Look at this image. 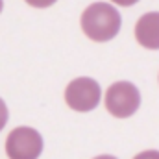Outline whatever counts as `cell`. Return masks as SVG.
Instances as JSON below:
<instances>
[{
  "instance_id": "6da1fadb",
  "label": "cell",
  "mask_w": 159,
  "mask_h": 159,
  "mask_svg": "<svg viewBox=\"0 0 159 159\" xmlns=\"http://www.w3.org/2000/svg\"><path fill=\"white\" fill-rule=\"evenodd\" d=\"M83 34L94 43H107L115 39L122 26L119 9L107 2H94L85 7L80 19Z\"/></svg>"
},
{
  "instance_id": "7a4b0ae2",
  "label": "cell",
  "mask_w": 159,
  "mask_h": 159,
  "mask_svg": "<svg viewBox=\"0 0 159 159\" xmlns=\"http://www.w3.org/2000/svg\"><path fill=\"white\" fill-rule=\"evenodd\" d=\"M141 107V93L131 81H115L106 93V109L115 119H128Z\"/></svg>"
},
{
  "instance_id": "3957f363",
  "label": "cell",
  "mask_w": 159,
  "mask_h": 159,
  "mask_svg": "<svg viewBox=\"0 0 159 159\" xmlns=\"http://www.w3.org/2000/svg\"><path fill=\"white\" fill-rule=\"evenodd\" d=\"M43 152V137L30 126H19L6 139V154L9 159H37Z\"/></svg>"
},
{
  "instance_id": "277c9868",
  "label": "cell",
  "mask_w": 159,
  "mask_h": 159,
  "mask_svg": "<svg viewBox=\"0 0 159 159\" xmlns=\"http://www.w3.org/2000/svg\"><path fill=\"white\" fill-rule=\"evenodd\" d=\"M102 98L100 83L93 78H74L65 89V102L70 109L78 113H87L98 107Z\"/></svg>"
},
{
  "instance_id": "5b68a950",
  "label": "cell",
  "mask_w": 159,
  "mask_h": 159,
  "mask_svg": "<svg viewBox=\"0 0 159 159\" xmlns=\"http://www.w3.org/2000/svg\"><path fill=\"white\" fill-rule=\"evenodd\" d=\"M135 39L146 50H159V11H148L137 20Z\"/></svg>"
},
{
  "instance_id": "8992f818",
  "label": "cell",
  "mask_w": 159,
  "mask_h": 159,
  "mask_svg": "<svg viewBox=\"0 0 159 159\" xmlns=\"http://www.w3.org/2000/svg\"><path fill=\"white\" fill-rule=\"evenodd\" d=\"M7 119H9V111H7V106L6 102L0 98V131L4 129V126L7 124Z\"/></svg>"
},
{
  "instance_id": "52a82bcc",
  "label": "cell",
  "mask_w": 159,
  "mask_h": 159,
  "mask_svg": "<svg viewBox=\"0 0 159 159\" xmlns=\"http://www.w3.org/2000/svg\"><path fill=\"white\" fill-rule=\"evenodd\" d=\"M57 0H26V4L28 6H32V7H37V9H44V7H50V6H54Z\"/></svg>"
},
{
  "instance_id": "ba28073f",
  "label": "cell",
  "mask_w": 159,
  "mask_h": 159,
  "mask_svg": "<svg viewBox=\"0 0 159 159\" xmlns=\"http://www.w3.org/2000/svg\"><path fill=\"white\" fill-rule=\"evenodd\" d=\"M133 159H159V150H146V152H141V154H137Z\"/></svg>"
},
{
  "instance_id": "9c48e42d",
  "label": "cell",
  "mask_w": 159,
  "mask_h": 159,
  "mask_svg": "<svg viewBox=\"0 0 159 159\" xmlns=\"http://www.w3.org/2000/svg\"><path fill=\"white\" fill-rule=\"evenodd\" d=\"M111 4H117V6H122V7H129V6H135L139 0H109Z\"/></svg>"
},
{
  "instance_id": "30bf717a",
  "label": "cell",
  "mask_w": 159,
  "mask_h": 159,
  "mask_svg": "<svg viewBox=\"0 0 159 159\" xmlns=\"http://www.w3.org/2000/svg\"><path fill=\"white\" fill-rule=\"evenodd\" d=\"M94 159H117V157H113V156H98V157H94Z\"/></svg>"
},
{
  "instance_id": "8fae6325",
  "label": "cell",
  "mask_w": 159,
  "mask_h": 159,
  "mask_svg": "<svg viewBox=\"0 0 159 159\" xmlns=\"http://www.w3.org/2000/svg\"><path fill=\"white\" fill-rule=\"evenodd\" d=\"M2 9H4V0H0V13H2Z\"/></svg>"
}]
</instances>
